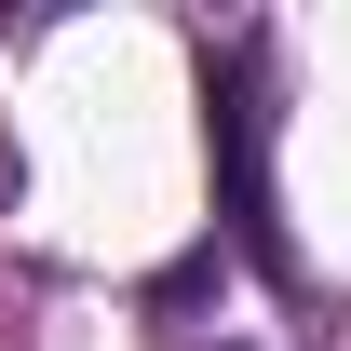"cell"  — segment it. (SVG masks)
<instances>
[{
  "mask_svg": "<svg viewBox=\"0 0 351 351\" xmlns=\"http://www.w3.org/2000/svg\"><path fill=\"white\" fill-rule=\"evenodd\" d=\"M203 95H217V189H230V243H243L270 284H298V243H284V203H270V41H230Z\"/></svg>",
  "mask_w": 351,
  "mask_h": 351,
  "instance_id": "1",
  "label": "cell"
}]
</instances>
